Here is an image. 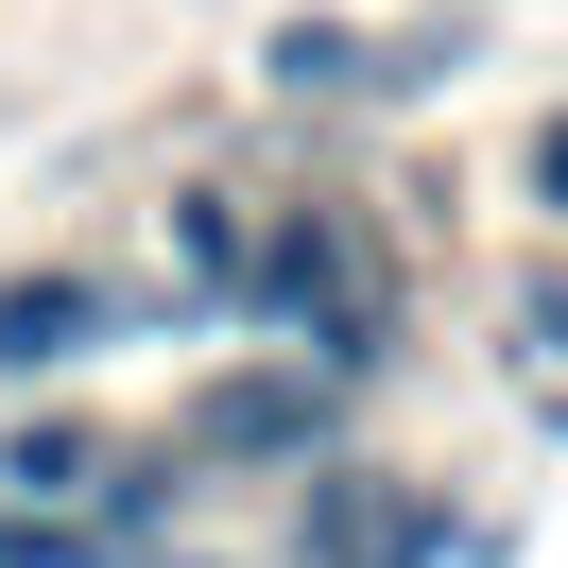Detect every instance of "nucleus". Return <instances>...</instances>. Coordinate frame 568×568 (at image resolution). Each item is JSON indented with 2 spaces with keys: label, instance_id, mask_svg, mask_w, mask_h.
Here are the masks:
<instances>
[{
  "label": "nucleus",
  "instance_id": "obj_5",
  "mask_svg": "<svg viewBox=\"0 0 568 568\" xmlns=\"http://www.w3.org/2000/svg\"><path fill=\"white\" fill-rule=\"evenodd\" d=\"M517 173H534V224H568V104L534 121V155H517Z\"/></svg>",
  "mask_w": 568,
  "mask_h": 568
},
{
  "label": "nucleus",
  "instance_id": "obj_1",
  "mask_svg": "<svg viewBox=\"0 0 568 568\" xmlns=\"http://www.w3.org/2000/svg\"><path fill=\"white\" fill-rule=\"evenodd\" d=\"M224 327H258V345H311L327 379H396V345H414V258L379 242V207L362 190H293V207H242V276H224Z\"/></svg>",
  "mask_w": 568,
  "mask_h": 568
},
{
  "label": "nucleus",
  "instance_id": "obj_4",
  "mask_svg": "<svg viewBox=\"0 0 568 568\" xmlns=\"http://www.w3.org/2000/svg\"><path fill=\"white\" fill-rule=\"evenodd\" d=\"M87 465H104L87 414H18V430H0V499H87Z\"/></svg>",
  "mask_w": 568,
  "mask_h": 568
},
{
  "label": "nucleus",
  "instance_id": "obj_3",
  "mask_svg": "<svg viewBox=\"0 0 568 568\" xmlns=\"http://www.w3.org/2000/svg\"><path fill=\"white\" fill-rule=\"evenodd\" d=\"M104 345H155V293L104 276V258H36V276H0V379H70Z\"/></svg>",
  "mask_w": 568,
  "mask_h": 568
},
{
  "label": "nucleus",
  "instance_id": "obj_2",
  "mask_svg": "<svg viewBox=\"0 0 568 568\" xmlns=\"http://www.w3.org/2000/svg\"><path fill=\"white\" fill-rule=\"evenodd\" d=\"M155 448H173L190 483H293L311 448H345V379H327L311 345H242V362H207V379L173 396Z\"/></svg>",
  "mask_w": 568,
  "mask_h": 568
}]
</instances>
